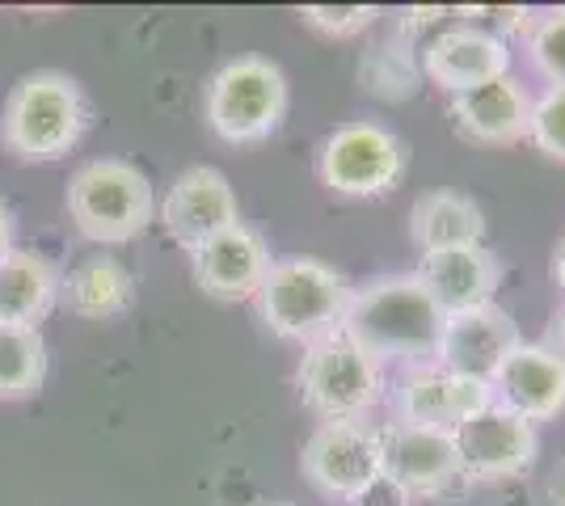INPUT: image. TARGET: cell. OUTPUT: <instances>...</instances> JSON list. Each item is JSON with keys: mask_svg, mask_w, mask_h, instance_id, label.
Here are the masks:
<instances>
[{"mask_svg": "<svg viewBox=\"0 0 565 506\" xmlns=\"http://www.w3.org/2000/svg\"><path fill=\"white\" fill-rule=\"evenodd\" d=\"M451 122L456 131L469 140V144H486V148H502L515 144L527 136V122H532V97L519 85L515 76H498V80H486L477 89H465V94H451Z\"/></svg>", "mask_w": 565, "mask_h": 506, "instance_id": "cell-18", "label": "cell"}, {"mask_svg": "<svg viewBox=\"0 0 565 506\" xmlns=\"http://www.w3.org/2000/svg\"><path fill=\"white\" fill-rule=\"evenodd\" d=\"M270 334L282 342H321L342 334V316L351 309V283L317 258H282L270 266L266 283L254 295Z\"/></svg>", "mask_w": 565, "mask_h": 506, "instance_id": "cell-4", "label": "cell"}, {"mask_svg": "<svg viewBox=\"0 0 565 506\" xmlns=\"http://www.w3.org/2000/svg\"><path fill=\"white\" fill-rule=\"evenodd\" d=\"M68 219L94 245H127L157 219V191L148 173L122 157H97L72 173Z\"/></svg>", "mask_w": 565, "mask_h": 506, "instance_id": "cell-3", "label": "cell"}, {"mask_svg": "<svg viewBox=\"0 0 565 506\" xmlns=\"http://www.w3.org/2000/svg\"><path fill=\"white\" fill-rule=\"evenodd\" d=\"M519 342L523 337H519L515 316L507 309H498V304H481V309H469V313L444 316L435 363L456 372V376L494 385L498 367L507 363V355L515 351Z\"/></svg>", "mask_w": 565, "mask_h": 506, "instance_id": "cell-12", "label": "cell"}, {"mask_svg": "<svg viewBox=\"0 0 565 506\" xmlns=\"http://www.w3.org/2000/svg\"><path fill=\"white\" fill-rule=\"evenodd\" d=\"M47 385V337L34 325L0 321V401H25Z\"/></svg>", "mask_w": 565, "mask_h": 506, "instance_id": "cell-22", "label": "cell"}, {"mask_svg": "<svg viewBox=\"0 0 565 506\" xmlns=\"http://www.w3.org/2000/svg\"><path fill=\"white\" fill-rule=\"evenodd\" d=\"M527 51L548 85H565V9H553L527 25Z\"/></svg>", "mask_w": 565, "mask_h": 506, "instance_id": "cell-23", "label": "cell"}, {"mask_svg": "<svg viewBox=\"0 0 565 506\" xmlns=\"http://www.w3.org/2000/svg\"><path fill=\"white\" fill-rule=\"evenodd\" d=\"M380 439V469L384 477L405 485L409 494H444L451 482H469L456 443L448 431H426L409 422H388L376 431Z\"/></svg>", "mask_w": 565, "mask_h": 506, "instance_id": "cell-13", "label": "cell"}, {"mask_svg": "<svg viewBox=\"0 0 565 506\" xmlns=\"http://www.w3.org/2000/svg\"><path fill=\"white\" fill-rule=\"evenodd\" d=\"M486 233V216L460 191H426L409 207V241L423 254L451 249V245H472Z\"/></svg>", "mask_w": 565, "mask_h": 506, "instance_id": "cell-21", "label": "cell"}, {"mask_svg": "<svg viewBox=\"0 0 565 506\" xmlns=\"http://www.w3.org/2000/svg\"><path fill=\"white\" fill-rule=\"evenodd\" d=\"M300 18H305V25L317 30V34L351 39V34H363L367 25L376 22V9H372V4H305Z\"/></svg>", "mask_w": 565, "mask_h": 506, "instance_id": "cell-25", "label": "cell"}, {"mask_svg": "<svg viewBox=\"0 0 565 506\" xmlns=\"http://www.w3.org/2000/svg\"><path fill=\"white\" fill-rule=\"evenodd\" d=\"M342 334L363 346L376 363L397 359L405 367L435 359L444 334V309L414 274H388L351 291V309L342 316Z\"/></svg>", "mask_w": 565, "mask_h": 506, "instance_id": "cell-1", "label": "cell"}, {"mask_svg": "<svg viewBox=\"0 0 565 506\" xmlns=\"http://www.w3.org/2000/svg\"><path fill=\"white\" fill-rule=\"evenodd\" d=\"M409 498H414V494H409L405 485H397L393 477L380 473L376 482L367 485V489H359L347 506H409Z\"/></svg>", "mask_w": 565, "mask_h": 506, "instance_id": "cell-26", "label": "cell"}, {"mask_svg": "<svg viewBox=\"0 0 565 506\" xmlns=\"http://www.w3.org/2000/svg\"><path fill=\"white\" fill-rule=\"evenodd\" d=\"M553 279H557V288L565 291V237L557 241V254H553Z\"/></svg>", "mask_w": 565, "mask_h": 506, "instance_id": "cell-28", "label": "cell"}, {"mask_svg": "<svg viewBox=\"0 0 565 506\" xmlns=\"http://www.w3.org/2000/svg\"><path fill=\"white\" fill-rule=\"evenodd\" d=\"M190 262H194V283L212 300H249L262 291L275 258L258 228L233 224L207 245H199L190 254Z\"/></svg>", "mask_w": 565, "mask_h": 506, "instance_id": "cell-14", "label": "cell"}, {"mask_svg": "<svg viewBox=\"0 0 565 506\" xmlns=\"http://www.w3.org/2000/svg\"><path fill=\"white\" fill-rule=\"evenodd\" d=\"M451 443H456V456H460V469L469 482H507V477H519L532 469L536 460V427L527 418L511 413L507 406L490 401L486 410L469 413L456 431H451Z\"/></svg>", "mask_w": 565, "mask_h": 506, "instance_id": "cell-8", "label": "cell"}, {"mask_svg": "<svg viewBox=\"0 0 565 506\" xmlns=\"http://www.w3.org/2000/svg\"><path fill=\"white\" fill-rule=\"evenodd\" d=\"M423 73L448 89V94H465L486 80L511 73V43L481 30V25H456V30H439L423 51Z\"/></svg>", "mask_w": 565, "mask_h": 506, "instance_id": "cell-15", "label": "cell"}, {"mask_svg": "<svg viewBox=\"0 0 565 506\" xmlns=\"http://www.w3.org/2000/svg\"><path fill=\"white\" fill-rule=\"evenodd\" d=\"M64 274L47 254L34 249H9L0 258V321L9 325H34L60 304Z\"/></svg>", "mask_w": 565, "mask_h": 506, "instance_id": "cell-19", "label": "cell"}, {"mask_svg": "<svg viewBox=\"0 0 565 506\" xmlns=\"http://www.w3.org/2000/svg\"><path fill=\"white\" fill-rule=\"evenodd\" d=\"M270 506H291V503H270Z\"/></svg>", "mask_w": 565, "mask_h": 506, "instance_id": "cell-30", "label": "cell"}, {"mask_svg": "<svg viewBox=\"0 0 565 506\" xmlns=\"http://www.w3.org/2000/svg\"><path fill=\"white\" fill-rule=\"evenodd\" d=\"M494 401L532 427L565 413V355L553 346L519 342L494 376Z\"/></svg>", "mask_w": 565, "mask_h": 506, "instance_id": "cell-16", "label": "cell"}, {"mask_svg": "<svg viewBox=\"0 0 565 506\" xmlns=\"http://www.w3.org/2000/svg\"><path fill=\"white\" fill-rule=\"evenodd\" d=\"M300 469L317 494H326L330 503H351L384 473L376 431L363 422H321L305 439Z\"/></svg>", "mask_w": 565, "mask_h": 506, "instance_id": "cell-9", "label": "cell"}, {"mask_svg": "<svg viewBox=\"0 0 565 506\" xmlns=\"http://www.w3.org/2000/svg\"><path fill=\"white\" fill-rule=\"evenodd\" d=\"M60 304L76 316H89V321H110L136 304V279L118 258L94 254L68 270L64 288H60Z\"/></svg>", "mask_w": 565, "mask_h": 506, "instance_id": "cell-20", "label": "cell"}, {"mask_svg": "<svg viewBox=\"0 0 565 506\" xmlns=\"http://www.w3.org/2000/svg\"><path fill=\"white\" fill-rule=\"evenodd\" d=\"M296 388L321 422H359L384 397V363L354 346L347 334L321 337L305 346Z\"/></svg>", "mask_w": 565, "mask_h": 506, "instance_id": "cell-6", "label": "cell"}, {"mask_svg": "<svg viewBox=\"0 0 565 506\" xmlns=\"http://www.w3.org/2000/svg\"><path fill=\"white\" fill-rule=\"evenodd\" d=\"M94 122L89 97L60 68H34L25 73L0 110V140L25 165H51L64 161L72 148L85 140Z\"/></svg>", "mask_w": 565, "mask_h": 506, "instance_id": "cell-2", "label": "cell"}, {"mask_svg": "<svg viewBox=\"0 0 565 506\" xmlns=\"http://www.w3.org/2000/svg\"><path fill=\"white\" fill-rule=\"evenodd\" d=\"M203 119L224 144H262L287 119V76L266 55H236L207 80Z\"/></svg>", "mask_w": 565, "mask_h": 506, "instance_id": "cell-5", "label": "cell"}, {"mask_svg": "<svg viewBox=\"0 0 565 506\" xmlns=\"http://www.w3.org/2000/svg\"><path fill=\"white\" fill-rule=\"evenodd\" d=\"M527 136H532V144L541 148L544 157L565 161V85H548L541 101H532Z\"/></svg>", "mask_w": 565, "mask_h": 506, "instance_id": "cell-24", "label": "cell"}, {"mask_svg": "<svg viewBox=\"0 0 565 506\" xmlns=\"http://www.w3.org/2000/svg\"><path fill=\"white\" fill-rule=\"evenodd\" d=\"M409 148L384 122L354 119L333 127L317 148V177L342 198H384L401 186Z\"/></svg>", "mask_w": 565, "mask_h": 506, "instance_id": "cell-7", "label": "cell"}, {"mask_svg": "<svg viewBox=\"0 0 565 506\" xmlns=\"http://www.w3.org/2000/svg\"><path fill=\"white\" fill-rule=\"evenodd\" d=\"M13 249V216H9V207L0 203V258Z\"/></svg>", "mask_w": 565, "mask_h": 506, "instance_id": "cell-27", "label": "cell"}, {"mask_svg": "<svg viewBox=\"0 0 565 506\" xmlns=\"http://www.w3.org/2000/svg\"><path fill=\"white\" fill-rule=\"evenodd\" d=\"M157 216L166 224V233L182 249H199L212 237H220L224 228L241 224V207H236L233 182L212 165H190L169 194L157 203Z\"/></svg>", "mask_w": 565, "mask_h": 506, "instance_id": "cell-11", "label": "cell"}, {"mask_svg": "<svg viewBox=\"0 0 565 506\" xmlns=\"http://www.w3.org/2000/svg\"><path fill=\"white\" fill-rule=\"evenodd\" d=\"M414 279L430 291V300L444 309V316L469 313L481 304H494L502 266L481 241L451 245V249H435L423 254V262L414 270Z\"/></svg>", "mask_w": 565, "mask_h": 506, "instance_id": "cell-17", "label": "cell"}, {"mask_svg": "<svg viewBox=\"0 0 565 506\" xmlns=\"http://www.w3.org/2000/svg\"><path fill=\"white\" fill-rule=\"evenodd\" d=\"M553 498H557V506H565V473L557 477V485H553Z\"/></svg>", "mask_w": 565, "mask_h": 506, "instance_id": "cell-29", "label": "cell"}, {"mask_svg": "<svg viewBox=\"0 0 565 506\" xmlns=\"http://www.w3.org/2000/svg\"><path fill=\"white\" fill-rule=\"evenodd\" d=\"M397 422L409 427H426V431H456L469 413L486 410L494 401V388L456 376L439 363H414L405 367L397 380Z\"/></svg>", "mask_w": 565, "mask_h": 506, "instance_id": "cell-10", "label": "cell"}]
</instances>
